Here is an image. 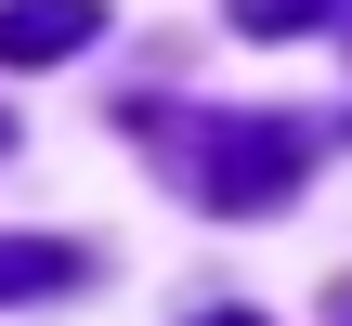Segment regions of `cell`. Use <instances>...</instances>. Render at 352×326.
Wrapping results in <instances>:
<instances>
[{
	"mask_svg": "<svg viewBox=\"0 0 352 326\" xmlns=\"http://www.w3.org/2000/svg\"><path fill=\"white\" fill-rule=\"evenodd\" d=\"M131 131L157 144V170H170L196 209H235V222H248V209H287L300 170H314V131H300V118H235V105H196V118H183V105H144Z\"/></svg>",
	"mask_w": 352,
	"mask_h": 326,
	"instance_id": "6da1fadb",
	"label": "cell"
},
{
	"mask_svg": "<svg viewBox=\"0 0 352 326\" xmlns=\"http://www.w3.org/2000/svg\"><path fill=\"white\" fill-rule=\"evenodd\" d=\"M78 39H104V0H0V65H65Z\"/></svg>",
	"mask_w": 352,
	"mask_h": 326,
	"instance_id": "7a4b0ae2",
	"label": "cell"
},
{
	"mask_svg": "<svg viewBox=\"0 0 352 326\" xmlns=\"http://www.w3.org/2000/svg\"><path fill=\"white\" fill-rule=\"evenodd\" d=\"M91 274V248H65V235H0V301H65Z\"/></svg>",
	"mask_w": 352,
	"mask_h": 326,
	"instance_id": "3957f363",
	"label": "cell"
},
{
	"mask_svg": "<svg viewBox=\"0 0 352 326\" xmlns=\"http://www.w3.org/2000/svg\"><path fill=\"white\" fill-rule=\"evenodd\" d=\"M327 13H340V0H235L248 39H300V26H327Z\"/></svg>",
	"mask_w": 352,
	"mask_h": 326,
	"instance_id": "277c9868",
	"label": "cell"
},
{
	"mask_svg": "<svg viewBox=\"0 0 352 326\" xmlns=\"http://www.w3.org/2000/svg\"><path fill=\"white\" fill-rule=\"evenodd\" d=\"M196 326H261V314H196Z\"/></svg>",
	"mask_w": 352,
	"mask_h": 326,
	"instance_id": "5b68a950",
	"label": "cell"
},
{
	"mask_svg": "<svg viewBox=\"0 0 352 326\" xmlns=\"http://www.w3.org/2000/svg\"><path fill=\"white\" fill-rule=\"evenodd\" d=\"M0 157H13V118H0Z\"/></svg>",
	"mask_w": 352,
	"mask_h": 326,
	"instance_id": "8992f818",
	"label": "cell"
}]
</instances>
